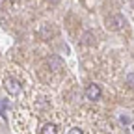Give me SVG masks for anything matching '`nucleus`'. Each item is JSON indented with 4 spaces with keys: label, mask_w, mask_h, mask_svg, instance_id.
Here are the masks:
<instances>
[{
    "label": "nucleus",
    "mask_w": 134,
    "mask_h": 134,
    "mask_svg": "<svg viewBox=\"0 0 134 134\" xmlns=\"http://www.w3.org/2000/svg\"><path fill=\"white\" fill-rule=\"evenodd\" d=\"M127 84H129L130 88H134V73H129L127 75Z\"/></svg>",
    "instance_id": "423d86ee"
},
{
    "label": "nucleus",
    "mask_w": 134,
    "mask_h": 134,
    "mask_svg": "<svg viewBox=\"0 0 134 134\" xmlns=\"http://www.w3.org/2000/svg\"><path fill=\"white\" fill-rule=\"evenodd\" d=\"M56 132H58V129H56V125H52V123L45 125L43 130H41V134H56Z\"/></svg>",
    "instance_id": "39448f33"
},
{
    "label": "nucleus",
    "mask_w": 134,
    "mask_h": 134,
    "mask_svg": "<svg viewBox=\"0 0 134 134\" xmlns=\"http://www.w3.org/2000/svg\"><path fill=\"white\" fill-rule=\"evenodd\" d=\"M67 134H82V130H80V129H71Z\"/></svg>",
    "instance_id": "0eeeda50"
},
{
    "label": "nucleus",
    "mask_w": 134,
    "mask_h": 134,
    "mask_svg": "<svg viewBox=\"0 0 134 134\" xmlns=\"http://www.w3.org/2000/svg\"><path fill=\"white\" fill-rule=\"evenodd\" d=\"M48 65H50V69H52V71H62V69H63V62H62L58 56H52V58H50V60H48Z\"/></svg>",
    "instance_id": "20e7f679"
},
{
    "label": "nucleus",
    "mask_w": 134,
    "mask_h": 134,
    "mask_svg": "<svg viewBox=\"0 0 134 134\" xmlns=\"http://www.w3.org/2000/svg\"><path fill=\"white\" fill-rule=\"evenodd\" d=\"M4 88L9 95H19L21 93V84L17 82L15 78H6L4 80Z\"/></svg>",
    "instance_id": "f03ea898"
},
{
    "label": "nucleus",
    "mask_w": 134,
    "mask_h": 134,
    "mask_svg": "<svg viewBox=\"0 0 134 134\" xmlns=\"http://www.w3.org/2000/svg\"><path fill=\"white\" fill-rule=\"evenodd\" d=\"M50 2H58V0H50Z\"/></svg>",
    "instance_id": "6e6552de"
},
{
    "label": "nucleus",
    "mask_w": 134,
    "mask_h": 134,
    "mask_svg": "<svg viewBox=\"0 0 134 134\" xmlns=\"http://www.w3.org/2000/svg\"><path fill=\"white\" fill-rule=\"evenodd\" d=\"M125 26V19L121 15H112L106 19V28L112 30V32H117V30H121Z\"/></svg>",
    "instance_id": "f257e3e1"
},
{
    "label": "nucleus",
    "mask_w": 134,
    "mask_h": 134,
    "mask_svg": "<svg viewBox=\"0 0 134 134\" xmlns=\"http://www.w3.org/2000/svg\"><path fill=\"white\" fill-rule=\"evenodd\" d=\"M86 97H88L90 100H97V99H100V88L97 86V84H90L88 90H86Z\"/></svg>",
    "instance_id": "7ed1b4c3"
}]
</instances>
